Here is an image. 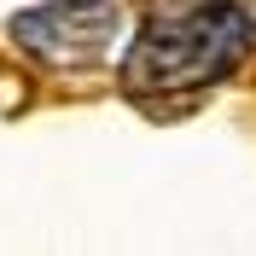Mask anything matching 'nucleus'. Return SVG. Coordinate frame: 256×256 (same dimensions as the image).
<instances>
[{
    "mask_svg": "<svg viewBox=\"0 0 256 256\" xmlns=\"http://www.w3.org/2000/svg\"><path fill=\"white\" fill-rule=\"evenodd\" d=\"M256 30L239 0H146V24L122 58V88L134 99L198 94L233 76Z\"/></svg>",
    "mask_w": 256,
    "mask_h": 256,
    "instance_id": "obj_1",
    "label": "nucleus"
},
{
    "mask_svg": "<svg viewBox=\"0 0 256 256\" xmlns=\"http://www.w3.org/2000/svg\"><path fill=\"white\" fill-rule=\"evenodd\" d=\"M12 41L24 52H35L52 70H82L111 52V41L122 35V6L116 0H47V6H30L18 12Z\"/></svg>",
    "mask_w": 256,
    "mask_h": 256,
    "instance_id": "obj_2",
    "label": "nucleus"
}]
</instances>
